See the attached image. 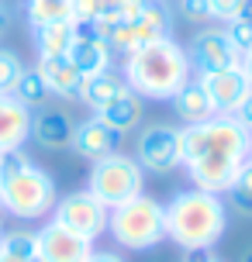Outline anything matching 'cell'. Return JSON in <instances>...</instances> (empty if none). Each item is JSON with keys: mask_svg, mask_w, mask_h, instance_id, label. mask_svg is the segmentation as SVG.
I'll list each match as a JSON object with an SVG mask.
<instances>
[{"mask_svg": "<svg viewBox=\"0 0 252 262\" xmlns=\"http://www.w3.org/2000/svg\"><path fill=\"white\" fill-rule=\"evenodd\" d=\"M25 69L28 66L21 62V55L14 49H0V93H14V86H17V79H21Z\"/></svg>", "mask_w": 252, "mask_h": 262, "instance_id": "28", "label": "cell"}, {"mask_svg": "<svg viewBox=\"0 0 252 262\" xmlns=\"http://www.w3.org/2000/svg\"><path fill=\"white\" fill-rule=\"evenodd\" d=\"M107 214L111 210L90 190H76V193H66L55 200L52 221L69 228V231H76V235H83V238H90V242H97L107 231Z\"/></svg>", "mask_w": 252, "mask_h": 262, "instance_id": "8", "label": "cell"}, {"mask_svg": "<svg viewBox=\"0 0 252 262\" xmlns=\"http://www.w3.org/2000/svg\"><path fill=\"white\" fill-rule=\"evenodd\" d=\"M249 0H211V11H214V21H232L245 11Z\"/></svg>", "mask_w": 252, "mask_h": 262, "instance_id": "30", "label": "cell"}, {"mask_svg": "<svg viewBox=\"0 0 252 262\" xmlns=\"http://www.w3.org/2000/svg\"><path fill=\"white\" fill-rule=\"evenodd\" d=\"M149 0H73V21L76 25H97L114 17H135Z\"/></svg>", "mask_w": 252, "mask_h": 262, "instance_id": "20", "label": "cell"}, {"mask_svg": "<svg viewBox=\"0 0 252 262\" xmlns=\"http://www.w3.org/2000/svg\"><path fill=\"white\" fill-rule=\"evenodd\" d=\"M14 97H17L25 107L38 111V107H45V100H49L52 93H49V86H45V83H41L38 69H25V73H21V79H17V86H14Z\"/></svg>", "mask_w": 252, "mask_h": 262, "instance_id": "26", "label": "cell"}, {"mask_svg": "<svg viewBox=\"0 0 252 262\" xmlns=\"http://www.w3.org/2000/svg\"><path fill=\"white\" fill-rule=\"evenodd\" d=\"M242 262H252V249H249V252H245V255H242Z\"/></svg>", "mask_w": 252, "mask_h": 262, "instance_id": "36", "label": "cell"}, {"mask_svg": "<svg viewBox=\"0 0 252 262\" xmlns=\"http://www.w3.org/2000/svg\"><path fill=\"white\" fill-rule=\"evenodd\" d=\"M87 262H124V259H121L118 252H90Z\"/></svg>", "mask_w": 252, "mask_h": 262, "instance_id": "33", "label": "cell"}, {"mask_svg": "<svg viewBox=\"0 0 252 262\" xmlns=\"http://www.w3.org/2000/svg\"><path fill=\"white\" fill-rule=\"evenodd\" d=\"M69 59H73V66L80 69L83 76H97V73L111 69V62H114V52L104 45V38H97L90 28L80 25V35H76L73 49H69Z\"/></svg>", "mask_w": 252, "mask_h": 262, "instance_id": "17", "label": "cell"}, {"mask_svg": "<svg viewBox=\"0 0 252 262\" xmlns=\"http://www.w3.org/2000/svg\"><path fill=\"white\" fill-rule=\"evenodd\" d=\"M197 79L204 83V90H207V97H211L214 114H235L239 104L249 97V90H252V83L245 79L242 66L218 69V73H200Z\"/></svg>", "mask_w": 252, "mask_h": 262, "instance_id": "11", "label": "cell"}, {"mask_svg": "<svg viewBox=\"0 0 252 262\" xmlns=\"http://www.w3.org/2000/svg\"><path fill=\"white\" fill-rule=\"evenodd\" d=\"M0 262H4V259H0Z\"/></svg>", "mask_w": 252, "mask_h": 262, "instance_id": "40", "label": "cell"}, {"mask_svg": "<svg viewBox=\"0 0 252 262\" xmlns=\"http://www.w3.org/2000/svg\"><path fill=\"white\" fill-rule=\"evenodd\" d=\"M186 59L194 66V73H218V69H232L242 62V55L232 49L225 28H197L194 38L186 45Z\"/></svg>", "mask_w": 252, "mask_h": 262, "instance_id": "9", "label": "cell"}, {"mask_svg": "<svg viewBox=\"0 0 252 262\" xmlns=\"http://www.w3.org/2000/svg\"><path fill=\"white\" fill-rule=\"evenodd\" d=\"M235 118H239L242 124H245V128L252 131V90H249V97H245V100L239 104V111H235Z\"/></svg>", "mask_w": 252, "mask_h": 262, "instance_id": "31", "label": "cell"}, {"mask_svg": "<svg viewBox=\"0 0 252 262\" xmlns=\"http://www.w3.org/2000/svg\"><path fill=\"white\" fill-rule=\"evenodd\" d=\"M107 235L128 252H145L166 242V204L138 193L107 214Z\"/></svg>", "mask_w": 252, "mask_h": 262, "instance_id": "4", "label": "cell"}, {"mask_svg": "<svg viewBox=\"0 0 252 262\" xmlns=\"http://www.w3.org/2000/svg\"><path fill=\"white\" fill-rule=\"evenodd\" d=\"M225 35H228L232 49H235L239 55H245L252 49V0L245 4V11H242L239 17L225 21Z\"/></svg>", "mask_w": 252, "mask_h": 262, "instance_id": "27", "label": "cell"}, {"mask_svg": "<svg viewBox=\"0 0 252 262\" xmlns=\"http://www.w3.org/2000/svg\"><path fill=\"white\" fill-rule=\"evenodd\" d=\"M73 128H76V121L69 118L66 111H59V107H38L35 118H31V138H35V145L49 148V152L69 148Z\"/></svg>", "mask_w": 252, "mask_h": 262, "instance_id": "15", "label": "cell"}, {"mask_svg": "<svg viewBox=\"0 0 252 262\" xmlns=\"http://www.w3.org/2000/svg\"><path fill=\"white\" fill-rule=\"evenodd\" d=\"M38 69L41 83L49 86L52 97H62V100H80V90H83V73L73 66L69 55H38Z\"/></svg>", "mask_w": 252, "mask_h": 262, "instance_id": "13", "label": "cell"}, {"mask_svg": "<svg viewBox=\"0 0 252 262\" xmlns=\"http://www.w3.org/2000/svg\"><path fill=\"white\" fill-rule=\"evenodd\" d=\"M249 138L252 131L235 114H214L200 124H183V162L200 156H221L245 162L249 159Z\"/></svg>", "mask_w": 252, "mask_h": 262, "instance_id": "5", "label": "cell"}, {"mask_svg": "<svg viewBox=\"0 0 252 262\" xmlns=\"http://www.w3.org/2000/svg\"><path fill=\"white\" fill-rule=\"evenodd\" d=\"M76 35H80L76 21H55V25L35 28V49L38 55H69Z\"/></svg>", "mask_w": 252, "mask_h": 262, "instance_id": "22", "label": "cell"}, {"mask_svg": "<svg viewBox=\"0 0 252 262\" xmlns=\"http://www.w3.org/2000/svg\"><path fill=\"white\" fill-rule=\"evenodd\" d=\"M121 76L142 100H173V93L194 76V66L186 59V49L170 35L132 49L124 55Z\"/></svg>", "mask_w": 252, "mask_h": 262, "instance_id": "1", "label": "cell"}, {"mask_svg": "<svg viewBox=\"0 0 252 262\" xmlns=\"http://www.w3.org/2000/svg\"><path fill=\"white\" fill-rule=\"evenodd\" d=\"M118 138L121 135H114L104 121L93 114V118L80 121V124L73 128V142H69V148H73L80 159H87V162H97V159L118 152Z\"/></svg>", "mask_w": 252, "mask_h": 262, "instance_id": "14", "label": "cell"}, {"mask_svg": "<svg viewBox=\"0 0 252 262\" xmlns=\"http://www.w3.org/2000/svg\"><path fill=\"white\" fill-rule=\"evenodd\" d=\"M38 255L41 262H87L93 252V242L90 238L76 235V231H69L62 224H41L38 231Z\"/></svg>", "mask_w": 252, "mask_h": 262, "instance_id": "10", "label": "cell"}, {"mask_svg": "<svg viewBox=\"0 0 252 262\" xmlns=\"http://www.w3.org/2000/svg\"><path fill=\"white\" fill-rule=\"evenodd\" d=\"M173 111H176V118L183 121V124H200V121L214 118V104L197 76H190L180 90L173 93Z\"/></svg>", "mask_w": 252, "mask_h": 262, "instance_id": "18", "label": "cell"}, {"mask_svg": "<svg viewBox=\"0 0 252 262\" xmlns=\"http://www.w3.org/2000/svg\"><path fill=\"white\" fill-rule=\"evenodd\" d=\"M7 28H11V7H7V4L0 0V38L7 35Z\"/></svg>", "mask_w": 252, "mask_h": 262, "instance_id": "34", "label": "cell"}, {"mask_svg": "<svg viewBox=\"0 0 252 262\" xmlns=\"http://www.w3.org/2000/svg\"><path fill=\"white\" fill-rule=\"evenodd\" d=\"M35 255H38L35 231H4V238H0V259L4 262H28Z\"/></svg>", "mask_w": 252, "mask_h": 262, "instance_id": "24", "label": "cell"}, {"mask_svg": "<svg viewBox=\"0 0 252 262\" xmlns=\"http://www.w3.org/2000/svg\"><path fill=\"white\" fill-rule=\"evenodd\" d=\"M183 262H221L218 255H214L211 249H194V252H186Z\"/></svg>", "mask_w": 252, "mask_h": 262, "instance_id": "32", "label": "cell"}, {"mask_svg": "<svg viewBox=\"0 0 252 262\" xmlns=\"http://www.w3.org/2000/svg\"><path fill=\"white\" fill-rule=\"evenodd\" d=\"M128 25H132V38H135V49H138V45H149V41L170 38L173 11L166 0H149L135 17H128Z\"/></svg>", "mask_w": 252, "mask_h": 262, "instance_id": "16", "label": "cell"}, {"mask_svg": "<svg viewBox=\"0 0 252 262\" xmlns=\"http://www.w3.org/2000/svg\"><path fill=\"white\" fill-rule=\"evenodd\" d=\"M0 238H4V228H0Z\"/></svg>", "mask_w": 252, "mask_h": 262, "instance_id": "39", "label": "cell"}, {"mask_svg": "<svg viewBox=\"0 0 252 262\" xmlns=\"http://www.w3.org/2000/svg\"><path fill=\"white\" fill-rule=\"evenodd\" d=\"M128 90H132V86L124 83V76H121L118 69H104V73H97V76H83L80 100L97 114L104 104H111L114 97H121V93H128Z\"/></svg>", "mask_w": 252, "mask_h": 262, "instance_id": "21", "label": "cell"}, {"mask_svg": "<svg viewBox=\"0 0 252 262\" xmlns=\"http://www.w3.org/2000/svg\"><path fill=\"white\" fill-rule=\"evenodd\" d=\"M242 73H245V79H249V83H252V49H249V52H245V55H242Z\"/></svg>", "mask_w": 252, "mask_h": 262, "instance_id": "35", "label": "cell"}, {"mask_svg": "<svg viewBox=\"0 0 252 262\" xmlns=\"http://www.w3.org/2000/svg\"><path fill=\"white\" fill-rule=\"evenodd\" d=\"M228 231V204L221 193L207 190H180L166 204V238L183 252L214 249Z\"/></svg>", "mask_w": 252, "mask_h": 262, "instance_id": "2", "label": "cell"}, {"mask_svg": "<svg viewBox=\"0 0 252 262\" xmlns=\"http://www.w3.org/2000/svg\"><path fill=\"white\" fill-rule=\"evenodd\" d=\"M142 114H145V100H142L135 90L114 97L111 104H104L100 111H97V118L104 121L114 135H128V131H135L138 124H142Z\"/></svg>", "mask_w": 252, "mask_h": 262, "instance_id": "19", "label": "cell"}, {"mask_svg": "<svg viewBox=\"0 0 252 262\" xmlns=\"http://www.w3.org/2000/svg\"><path fill=\"white\" fill-rule=\"evenodd\" d=\"M55 200V180L28 159L25 148L0 156V210H7L17 221H38L52 214Z\"/></svg>", "mask_w": 252, "mask_h": 262, "instance_id": "3", "label": "cell"}, {"mask_svg": "<svg viewBox=\"0 0 252 262\" xmlns=\"http://www.w3.org/2000/svg\"><path fill=\"white\" fill-rule=\"evenodd\" d=\"M176 11L190 25H207V21H214L211 0H176Z\"/></svg>", "mask_w": 252, "mask_h": 262, "instance_id": "29", "label": "cell"}, {"mask_svg": "<svg viewBox=\"0 0 252 262\" xmlns=\"http://www.w3.org/2000/svg\"><path fill=\"white\" fill-rule=\"evenodd\" d=\"M31 118L35 111L25 107L14 93H0V156L31 142Z\"/></svg>", "mask_w": 252, "mask_h": 262, "instance_id": "12", "label": "cell"}, {"mask_svg": "<svg viewBox=\"0 0 252 262\" xmlns=\"http://www.w3.org/2000/svg\"><path fill=\"white\" fill-rule=\"evenodd\" d=\"M228 193V207L242 214V217H252V162L245 159V166L239 169V176L232 180V186L225 190Z\"/></svg>", "mask_w": 252, "mask_h": 262, "instance_id": "25", "label": "cell"}, {"mask_svg": "<svg viewBox=\"0 0 252 262\" xmlns=\"http://www.w3.org/2000/svg\"><path fill=\"white\" fill-rule=\"evenodd\" d=\"M25 14L31 31L55 21H73V0H25Z\"/></svg>", "mask_w": 252, "mask_h": 262, "instance_id": "23", "label": "cell"}, {"mask_svg": "<svg viewBox=\"0 0 252 262\" xmlns=\"http://www.w3.org/2000/svg\"><path fill=\"white\" fill-rule=\"evenodd\" d=\"M249 162H252V138H249Z\"/></svg>", "mask_w": 252, "mask_h": 262, "instance_id": "37", "label": "cell"}, {"mask_svg": "<svg viewBox=\"0 0 252 262\" xmlns=\"http://www.w3.org/2000/svg\"><path fill=\"white\" fill-rule=\"evenodd\" d=\"M28 262H41V255H35V259H28Z\"/></svg>", "mask_w": 252, "mask_h": 262, "instance_id": "38", "label": "cell"}, {"mask_svg": "<svg viewBox=\"0 0 252 262\" xmlns=\"http://www.w3.org/2000/svg\"><path fill=\"white\" fill-rule=\"evenodd\" d=\"M145 186V169L135 162V156H124V152H111V156L90 162V190L107 210L128 204L142 193Z\"/></svg>", "mask_w": 252, "mask_h": 262, "instance_id": "6", "label": "cell"}, {"mask_svg": "<svg viewBox=\"0 0 252 262\" xmlns=\"http://www.w3.org/2000/svg\"><path fill=\"white\" fill-rule=\"evenodd\" d=\"M135 162L145 172L166 176L183 166V128L176 124H145L135 138Z\"/></svg>", "mask_w": 252, "mask_h": 262, "instance_id": "7", "label": "cell"}]
</instances>
